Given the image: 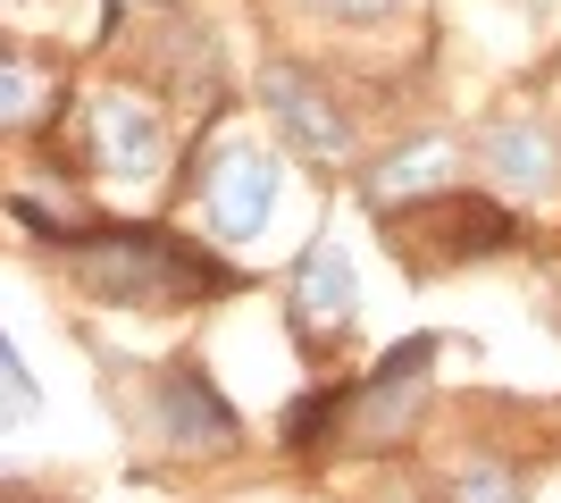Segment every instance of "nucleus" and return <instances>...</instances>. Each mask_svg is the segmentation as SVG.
Returning <instances> with one entry per match:
<instances>
[{
	"label": "nucleus",
	"instance_id": "f257e3e1",
	"mask_svg": "<svg viewBox=\"0 0 561 503\" xmlns=\"http://www.w3.org/2000/svg\"><path fill=\"white\" fill-rule=\"evenodd\" d=\"M76 286L101 294V302H151V294H218L234 286L218 261H202V252H185V243L151 236V227H110V236H84L68 252Z\"/></svg>",
	"mask_w": 561,
	"mask_h": 503
},
{
	"label": "nucleus",
	"instance_id": "f03ea898",
	"mask_svg": "<svg viewBox=\"0 0 561 503\" xmlns=\"http://www.w3.org/2000/svg\"><path fill=\"white\" fill-rule=\"evenodd\" d=\"M277 202H285V168H277L268 144H218L210 151V176H202V218H210V236H227V243L268 236Z\"/></svg>",
	"mask_w": 561,
	"mask_h": 503
},
{
	"label": "nucleus",
	"instance_id": "7ed1b4c3",
	"mask_svg": "<svg viewBox=\"0 0 561 503\" xmlns=\"http://www.w3.org/2000/svg\"><path fill=\"white\" fill-rule=\"evenodd\" d=\"M93 160L110 168V176H126V185L160 176V160H168L160 110H151V101H135V93H101V101H93Z\"/></svg>",
	"mask_w": 561,
	"mask_h": 503
},
{
	"label": "nucleus",
	"instance_id": "20e7f679",
	"mask_svg": "<svg viewBox=\"0 0 561 503\" xmlns=\"http://www.w3.org/2000/svg\"><path fill=\"white\" fill-rule=\"evenodd\" d=\"M352 311H360V277H352V252L344 243H310L302 268H294V328L302 335H344Z\"/></svg>",
	"mask_w": 561,
	"mask_h": 503
},
{
	"label": "nucleus",
	"instance_id": "39448f33",
	"mask_svg": "<svg viewBox=\"0 0 561 503\" xmlns=\"http://www.w3.org/2000/svg\"><path fill=\"white\" fill-rule=\"evenodd\" d=\"M260 93H268V118L285 126V144H294V151H310V160H344V151H352L344 118L319 101V84H310L302 68H268Z\"/></svg>",
	"mask_w": 561,
	"mask_h": 503
},
{
	"label": "nucleus",
	"instance_id": "423d86ee",
	"mask_svg": "<svg viewBox=\"0 0 561 503\" xmlns=\"http://www.w3.org/2000/svg\"><path fill=\"white\" fill-rule=\"evenodd\" d=\"M151 428H160L176 454H202V445L218 454V445L234 436V428H227V403H218L193 369H168V378L151 386Z\"/></svg>",
	"mask_w": 561,
	"mask_h": 503
},
{
	"label": "nucleus",
	"instance_id": "0eeeda50",
	"mask_svg": "<svg viewBox=\"0 0 561 503\" xmlns=\"http://www.w3.org/2000/svg\"><path fill=\"white\" fill-rule=\"evenodd\" d=\"M427 353H436V344L420 335V344H402V353L369 378V403H360V420H369L360 436H369V445L394 436V428H411V403H420V386H427Z\"/></svg>",
	"mask_w": 561,
	"mask_h": 503
},
{
	"label": "nucleus",
	"instance_id": "6e6552de",
	"mask_svg": "<svg viewBox=\"0 0 561 503\" xmlns=\"http://www.w3.org/2000/svg\"><path fill=\"white\" fill-rule=\"evenodd\" d=\"M494 176H512V185H553L561 176V151L545 126H494V144H486Z\"/></svg>",
	"mask_w": 561,
	"mask_h": 503
},
{
	"label": "nucleus",
	"instance_id": "1a4fd4ad",
	"mask_svg": "<svg viewBox=\"0 0 561 503\" xmlns=\"http://www.w3.org/2000/svg\"><path fill=\"white\" fill-rule=\"evenodd\" d=\"M427 185H453V144H411L369 176L377 202H411V193H427Z\"/></svg>",
	"mask_w": 561,
	"mask_h": 503
},
{
	"label": "nucleus",
	"instance_id": "9d476101",
	"mask_svg": "<svg viewBox=\"0 0 561 503\" xmlns=\"http://www.w3.org/2000/svg\"><path fill=\"white\" fill-rule=\"evenodd\" d=\"M453 503H519V487H512L503 461H478V470H461V495Z\"/></svg>",
	"mask_w": 561,
	"mask_h": 503
},
{
	"label": "nucleus",
	"instance_id": "9b49d317",
	"mask_svg": "<svg viewBox=\"0 0 561 503\" xmlns=\"http://www.w3.org/2000/svg\"><path fill=\"white\" fill-rule=\"evenodd\" d=\"M310 9H319V18H386L394 0H310Z\"/></svg>",
	"mask_w": 561,
	"mask_h": 503
}]
</instances>
